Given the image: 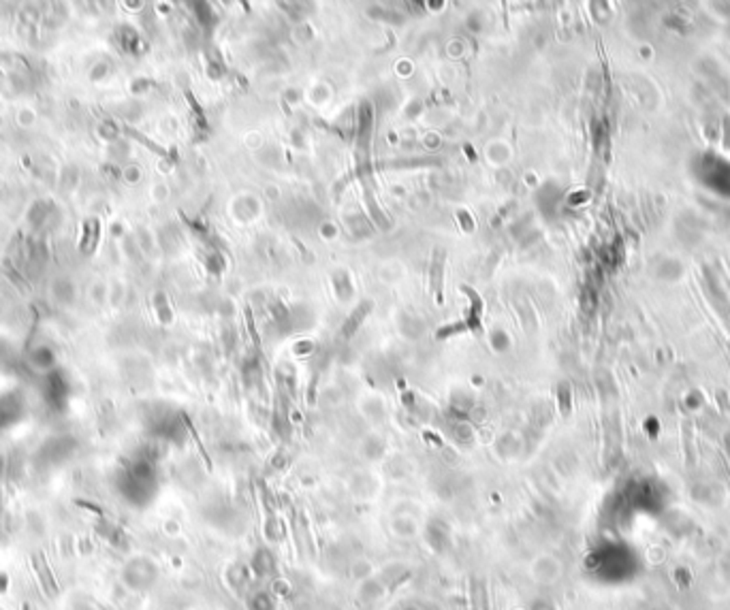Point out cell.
<instances>
[{"mask_svg": "<svg viewBox=\"0 0 730 610\" xmlns=\"http://www.w3.org/2000/svg\"><path fill=\"white\" fill-rule=\"evenodd\" d=\"M98 237H101V222L98 220H92V242H90V248H88V254H92L98 246Z\"/></svg>", "mask_w": 730, "mask_h": 610, "instance_id": "7a4b0ae2", "label": "cell"}, {"mask_svg": "<svg viewBox=\"0 0 730 610\" xmlns=\"http://www.w3.org/2000/svg\"><path fill=\"white\" fill-rule=\"evenodd\" d=\"M88 239H92V220L90 222H84V237H82V242H80V250L82 252H88Z\"/></svg>", "mask_w": 730, "mask_h": 610, "instance_id": "3957f363", "label": "cell"}, {"mask_svg": "<svg viewBox=\"0 0 730 610\" xmlns=\"http://www.w3.org/2000/svg\"><path fill=\"white\" fill-rule=\"evenodd\" d=\"M124 132L128 134V137H133V139H137V141H141V143H146L150 150H154V152H159V154H163V150L159 148V145H156V143H152L150 139H146V137L144 134H139V132H137V130H133V128H124Z\"/></svg>", "mask_w": 730, "mask_h": 610, "instance_id": "6da1fadb", "label": "cell"}]
</instances>
